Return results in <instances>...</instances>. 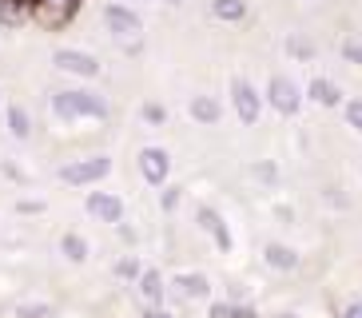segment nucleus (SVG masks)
Segmentation results:
<instances>
[{
    "label": "nucleus",
    "instance_id": "nucleus-28",
    "mask_svg": "<svg viewBox=\"0 0 362 318\" xmlns=\"http://www.w3.org/2000/svg\"><path fill=\"white\" fill-rule=\"evenodd\" d=\"M255 179L275 183V163H255Z\"/></svg>",
    "mask_w": 362,
    "mask_h": 318
},
{
    "label": "nucleus",
    "instance_id": "nucleus-15",
    "mask_svg": "<svg viewBox=\"0 0 362 318\" xmlns=\"http://www.w3.org/2000/svg\"><path fill=\"white\" fill-rule=\"evenodd\" d=\"M307 100H315L319 107H342V92L334 80H327V76H315L307 84Z\"/></svg>",
    "mask_w": 362,
    "mask_h": 318
},
{
    "label": "nucleus",
    "instance_id": "nucleus-3",
    "mask_svg": "<svg viewBox=\"0 0 362 318\" xmlns=\"http://www.w3.org/2000/svg\"><path fill=\"white\" fill-rule=\"evenodd\" d=\"M112 175V159L107 155H84V159H68L60 167V183L68 187H92V183Z\"/></svg>",
    "mask_w": 362,
    "mask_h": 318
},
{
    "label": "nucleus",
    "instance_id": "nucleus-17",
    "mask_svg": "<svg viewBox=\"0 0 362 318\" xmlns=\"http://www.w3.org/2000/svg\"><path fill=\"white\" fill-rule=\"evenodd\" d=\"M4 124H8V136L12 139H28V136H33V116H28L21 104L4 107Z\"/></svg>",
    "mask_w": 362,
    "mask_h": 318
},
{
    "label": "nucleus",
    "instance_id": "nucleus-27",
    "mask_svg": "<svg viewBox=\"0 0 362 318\" xmlns=\"http://www.w3.org/2000/svg\"><path fill=\"white\" fill-rule=\"evenodd\" d=\"M139 116L148 119V124H156V127H160L163 119H168V107H160V104H144V107H139Z\"/></svg>",
    "mask_w": 362,
    "mask_h": 318
},
{
    "label": "nucleus",
    "instance_id": "nucleus-6",
    "mask_svg": "<svg viewBox=\"0 0 362 318\" xmlns=\"http://www.w3.org/2000/svg\"><path fill=\"white\" fill-rule=\"evenodd\" d=\"M267 104L275 107V112H283V116H295L298 107H303V88L291 80V76H271L267 80Z\"/></svg>",
    "mask_w": 362,
    "mask_h": 318
},
{
    "label": "nucleus",
    "instance_id": "nucleus-26",
    "mask_svg": "<svg viewBox=\"0 0 362 318\" xmlns=\"http://www.w3.org/2000/svg\"><path fill=\"white\" fill-rule=\"evenodd\" d=\"M342 112H346V124L354 127L362 136V100H351V104H342Z\"/></svg>",
    "mask_w": 362,
    "mask_h": 318
},
{
    "label": "nucleus",
    "instance_id": "nucleus-33",
    "mask_svg": "<svg viewBox=\"0 0 362 318\" xmlns=\"http://www.w3.org/2000/svg\"><path fill=\"white\" fill-rule=\"evenodd\" d=\"M163 4H168V8H183V4H187V0H163Z\"/></svg>",
    "mask_w": 362,
    "mask_h": 318
},
{
    "label": "nucleus",
    "instance_id": "nucleus-29",
    "mask_svg": "<svg viewBox=\"0 0 362 318\" xmlns=\"http://www.w3.org/2000/svg\"><path fill=\"white\" fill-rule=\"evenodd\" d=\"M342 318H362V298L346 302V307H342Z\"/></svg>",
    "mask_w": 362,
    "mask_h": 318
},
{
    "label": "nucleus",
    "instance_id": "nucleus-23",
    "mask_svg": "<svg viewBox=\"0 0 362 318\" xmlns=\"http://www.w3.org/2000/svg\"><path fill=\"white\" fill-rule=\"evenodd\" d=\"M16 318H52V307H48V302H21V307H16Z\"/></svg>",
    "mask_w": 362,
    "mask_h": 318
},
{
    "label": "nucleus",
    "instance_id": "nucleus-21",
    "mask_svg": "<svg viewBox=\"0 0 362 318\" xmlns=\"http://www.w3.org/2000/svg\"><path fill=\"white\" fill-rule=\"evenodd\" d=\"M139 275H144V266H139L136 254H124V259L116 263V278H124V283H136Z\"/></svg>",
    "mask_w": 362,
    "mask_h": 318
},
{
    "label": "nucleus",
    "instance_id": "nucleus-30",
    "mask_svg": "<svg viewBox=\"0 0 362 318\" xmlns=\"http://www.w3.org/2000/svg\"><path fill=\"white\" fill-rule=\"evenodd\" d=\"M144 318H175V314H171L168 307H148V310H144Z\"/></svg>",
    "mask_w": 362,
    "mask_h": 318
},
{
    "label": "nucleus",
    "instance_id": "nucleus-7",
    "mask_svg": "<svg viewBox=\"0 0 362 318\" xmlns=\"http://www.w3.org/2000/svg\"><path fill=\"white\" fill-rule=\"evenodd\" d=\"M52 64L60 68V72H68V76H80V80H96V76L104 72L100 60L92 52H84V48H56Z\"/></svg>",
    "mask_w": 362,
    "mask_h": 318
},
{
    "label": "nucleus",
    "instance_id": "nucleus-9",
    "mask_svg": "<svg viewBox=\"0 0 362 318\" xmlns=\"http://www.w3.org/2000/svg\"><path fill=\"white\" fill-rule=\"evenodd\" d=\"M139 175L151 183V187H163L168 183V175H171V155L163 148H144L139 151Z\"/></svg>",
    "mask_w": 362,
    "mask_h": 318
},
{
    "label": "nucleus",
    "instance_id": "nucleus-4",
    "mask_svg": "<svg viewBox=\"0 0 362 318\" xmlns=\"http://www.w3.org/2000/svg\"><path fill=\"white\" fill-rule=\"evenodd\" d=\"M84 0H33V24L44 32H60L76 20Z\"/></svg>",
    "mask_w": 362,
    "mask_h": 318
},
{
    "label": "nucleus",
    "instance_id": "nucleus-20",
    "mask_svg": "<svg viewBox=\"0 0 362 318\" xmlns=\"http://www.w3.org/2000/svg\"><path fill=\"white\" fill-rule=\"evenodd\" d=\"M207 318H259V314L251 307H243V302H211Z\"/></svg>",
    "mask_w": 362,
    "mask_h": 318
},
{
    "label": "nucleus",
    "instance_id": "nucleus-8",
    "mask_svg": "<svg viewBox=\"0 0 362 318\" xmlns=\"http://www.w3.org/2000/svg\"><path fill=\"white\" fill-rule=\"evenodd\" d=\"M88 215L96 223H124V199L119 195H112V191H88V199H84Z\"/></svg>",
    "mask_w": 362,
    "mask_h": 318
},
{
    "label": "nucleus",
    "instance_id": "nucleus-19",
    "mask_svg": "<svg viewBox=\"0 0 362 318\" xmlns=\"http://www.w3.org/2000/svg\"><path fill=\"white\" fill-rule=\"evenodd\" d=\"M60 254H64L68 263H84L88 259V239L84 235H76V231L60 235Z\"/></svg>",
    "mask_w": 362,
    "mask_h": 318
},
{
    "label": "nucleus",
    "instance_id": "nucleus-1",
    "mask_svg": "<svg viewBox=\"0 0 362 318\" xmlns=\"http://www.w3.org/2000/svg\"><path fill=\"white\" fill-rule=\"evenodd\" d=\"M52 116L76 124V119H107V100L100 92H88V88H64V92H52Z\"/></svg>",
    "mask_w": 362,
    "mask_h": 318
},
{
    "label": "nucleus",
    "instance_id": "nucleus-25",
    "mask_svg": "<svg viewBox=\"0 0 362 318\" xmlns=\"http://www.w3.org/2000/svg\"><path fill=\"white\" fill-rule=\"evenodd\" d=\"M339 52H342V60H346V64H358V68H362V40H342Z\"/></svg>",
    "mask_w": 362,
    "mask_h": 318
},
{
    "label": "nucleus",
    "instance_id": "nucleus-34",
    "mask_svg": "<svg viewBox=\"0 0 362 318\" xmlns=\"http://www.w3.org/2000/svg\"><path fill=\"white\" fill-rule=\"evenodd\" d=\"M136 4H144V0H136Z\"/></svg>",
    "mask_w": 362,
    "mask_h": 318
},
{
    "label": "nucleus",
    "instance_id": "nucleus-10",
    "mask_svg": "<svg viewBox=\"0 0 362 318\" xmlns=\"http://www.w3.org/2000/svg\"><path fill=\"white\" fill-rule=\"evenodd\" d=\"M195 223H199V231H207L215 239V247H219V251H231V231H227V223H223V215L215 211V207H207V203H199V207H195Z\"/></svg>",
    "mask_w": 362,
    "mask_h": 318
},
{
    "label": "nucleus",
    "instance_id": "nucleus-16",
    "mask_svg": "<svg viewBox=\"0 0 362 318\" xmlns=\"http://www.w3.org/2000/svg\"><path fill=\"white\" fill-rule=\"evenodd\" d=\"M263 259H267V266H275V271H298V251L287 243H267Z\"/></svg>",
    "mask_w": 362,
    "mask_h": 318
},
{
    "label": "nucleus",
    "instance_id": "nucleus-12",
    "mask_svg": "<svg viewBox=\"0 0 362 318\" xmlns=\"http://www.w3.org/2000/svg\"><path fill=\"white\" fill-rule=\"evenodd\" d=\"M139 286V298L148 302V307H163V295H168V283H163V271H156V266H148L144 275L136 278Z\"/></svg>",
    "mask_w": 362,
    "mask_h": 318
},
{
    "label": "nucleus",
    "instance_id": "nucleus-5",
    "mask_svg": "<svg viewBox=\"0 0 362 318\" xmlns=\"http://www.w3.org/2000/svg\"><path fill=\"white\" fill-rule=\"evenodd\" d=\"M231 107L235 116H239V124H259V112H263V95H259V88L251 84V80H243V76H235L231 80Z\"/></svg>",
    "mask_w": 362,
    "mask_h": 318
},
{
    "label": "nucleus",
    "instance_id": "nucleus-24",
    "mask_svg": "<svg viewBox=\"0 0 362 318\" xmlns=\"http://www.w3.org/2000/svg\"><path fill=\"white\" fill-rule=\"evenodd\" d=\"M180 199H183V187H168V183H163V191H160V207L163 211H175Z\"/></svg>",
    "mask_w": 362,
    "mask_h": 318
},
{
    "label": "nucleus",
    "instance_id": "nucleus-2",
    "mask_svg": "<svg viewBox=\"0 0 362 318\" xmlns=\"http://www.w3.org/2000/svg\"><path fill=\"white\" fill-rule=\"evenodd\" d=\"M100 16H104V28L112 32V40H119L124 48H128V44H139V40H144V16H139L132 4L107 0Z\"/></svg>",
    "mask_w": 362,
    "mask_h": 318
},
{
    "label": "nucleus",
    "instance_id": "nucleus-14",
    "mask_svg": "<svg viewBox=\"0 0 362 318\" xmlns=\"http://www.w3.org/2000/svg\"><path fill=\"white\" fill-rule=\"evenodd\" d=\"M33 24V0H0V28Z\"/></svg>",
    "mask_w": 362,
    "mask_h": 318
},
{
    "label": "nucleus",
    "instance_id": "nucleus-22",
    "mask_svg": "<svg viewBox=\"0 0 362 318\" xmlns=\"http://www.w3.org/2000/svg\"><path fill=\"white\" fill-rule=\"evenodd\" d=\"M287 52L295 56V60H315V44L303 40V36H291V40H287Z\"/></svg>",
    "mask_w": 362,
    "mask_h": 318
},
{
    "label": "nucleus",
    "instance_id": "nucleus-11",
    "mask_svg": "<svg viewBox=\"0 0 362 318\" xmlns=\"http://www.w3.org/2000/svg\"><path fill=\"white\" fill-rule=\"evenodd\" d=\"M168 286H171V290H175L180 298H187V302H195V298H207V295H211V278L199 275V271H183V275H175Z\"/></svg>",
    "mask_w": 362,
    "mask_h": 318
},
{
    "label": "nucleus",
    "instance_id": "nucleus-32",
    "mask_svg": "<svg viewBox=\"0 0 362 318\" xmlns=\"http://www.w3.org/2000/svg\"><path fill=\"white\" fill-rule=\"evenodd\" d=\"M21 211H24V215H33V211H44V203H33V199H24V203H21Z\"/></svg>",
    "mask_w": 362,
    "mask_h": 318
},
{
    "label": "nucleus",
    "instance_id": "nucleus-18",
    "mask_svg": "<svg viewBox=\"0 0 362 318\" xmlns=\"http://www.w3.org/2000/svg\"><path fill=\"white\" fill-rule=\"evenodd\" d=\"M211 16L223 24L247 20V0H211Z\"/></svg>",
    "mask_w": 362,
    "mask_h": 318
},
{
    "label": "nucleus",
    "instance_id": "nucleus-31",
    "mask_svg": "<svg viewBox=\"0 0 362 318\" xmlns=\"http://www.w3.org/2000/svg\"><path fill=\"white\" fill-rule=\"evenodd\" d=\"M116 231H119V239H124V243H136V231H132L128 223H116Z\"/></svg>",
    "mask_w": 362,
    "mask_h": 318
},
{
    "label": "nucleus",
    "instance_id": "nucleus-13",
    "mask_svg": "<svg viewBox=\"0 0 362 318\" xmlns=\"http://www.w3.org/2000/svg\"><path fill=\"white\" fill-rule=\"evenodd\" d=\"M187 112H192V119L195 124H219V119H223V104H219V100H215V95H192V100H187Z\"/></svg>",
    "mask_w": 362,
    "mask_h": 318
}]
</instances>
